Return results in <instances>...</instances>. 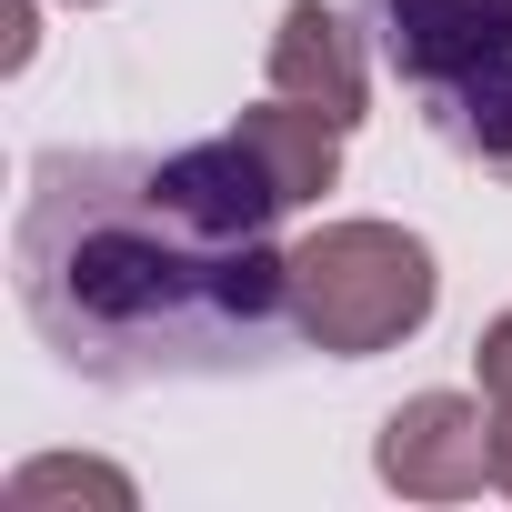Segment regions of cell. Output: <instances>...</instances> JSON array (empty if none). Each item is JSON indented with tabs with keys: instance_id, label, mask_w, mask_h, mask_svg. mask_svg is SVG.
I'll list each match as a JSON object with an SVG mask.
<instances>
[{
	"instance_id": "cell-1",
	"label": "cell",
	"mask_w": 512,
	"mask_h": 512,
	"mask_svg": "<svg viewBox=\"0 0 512 512\" xmlns=\"http://www.w3.org/2000/svg\"><path fill=\"white\" fill-rule=\"evenodd\" d=\"M282 211L241 131L191 151H51L11 221V282L81 382H221L292 322Z\"/></svg>"
},
{
	"instance_id": "cell-2",
	"label": "cell",
	"mask_w": 512,
	"mask_h": 512,
	"mask_svg": "<svg viewBox=\"0 0 512 512\" xmlns=\"http://www.w3.org/2000/svg\"><path fill=\"white\" fill-rule=\"evenodd\" d=\"M372 21L422 121L512 181V0H372Z\"/></svg>"
},
{
	"instance_id": "cell-3",
	"label": "cell",
	"mask_w": 512,
	"mask_h": 512,
	"mask_svg": "<svg viewBox=\"0 0 512 512\" xmlns=\"http://www.w3.org/2000/svg\"><path fill=\"white\" fill-rule=\"evenodd\" d=\"M442 302L432 241L402 221H322L292 251V332L332 362H372L392 342H412Z\"/></svg>"
},
{
	"instance_id": "cell-4",
	"label": "cell",
	"mask_w": 512,
	"mask_h": 512,
	"mask_svg": "<svg viewBox=\"0 0 512 512\" xmlns=\"http://www.w3.org/2000/svg\"><path fill=\"white\" fill-rule=\"evenodd\" d=\"M372 472L402 492V502H472L492 482V412L472 392H412L382 442H372Z\"/></svg>"
},
{
	"instance_id": "cell-5",
	"label": "cell",
	"mask_w": 512,
	"mask_h": 512,
	"mask_svg": "<svg viewBox=\"0 0 512 512\" xmlns=\"http://www.w3.org/2000/svg\"><path fill=\"white\" fill-rule=\"evenodd\" d=\"M272 91L282 101H312L342 131L362 121V51H352V31H342L332 0H292V11H282V31H272Z\"/></svg>"
},
{
	"instance_id": "cell-6",
	"label": "cell",
	"mask_w": 512,
	"mask_h": 512,
	"mask_svg": "<svg viewBox=\"0 0 512 512\" xmlns=\"http://www.w3.org/2000/svg\"><path fill=\"white\" fill-rule=\"evenodd\" d=\"M231 131H241V151H251V161L272 171V191H282L292 211H302V201H322V191L342 181V121H322L312 101H282V91H272L262 111H241Z\"/></svg>"
},
{
	"instance_id": "cell-7",
	"label": "cell",
	"mask_w": 512,
	"mask_h": 512,
	"mask_svg": "<svg viewBox=\"0 0 512 512\" xmlns=\"http://www.w3.org/2000/svg\"><path fill=\"white\" fill-rule=\"evenodd\" d=\"M41 502H111V512H131V472H111V462H21L11 472V512H41Z\"/></svg>"
},
{
	"instance_id": "cell-8",
	"label": "cell",
	"mask_w": 512,
	"mask_h": 512,
	"mask_svg": "<svg viewBox=\"0 0 512 512\" xmlns=\"http://www.w3.org/2000/svg\"><path fill=\"white\" fill-rule=\"evenodd\" d=\"M472 372H482V402H492V412H512V312H502V322H482Z\"/></svg>"
},
{
	"instance_id": "cell-9",
	"label": "cell",
	"mask_w": 512,
	"mask_h": 512,
	"mask_svg": "<svg viewBox=\"0 0 512 512\" xmlns=\"http://www.w3.org/2000/svg\"><path fill=\"white\" fill-rule=\"evenodd\" d=\"M0 31H11V41H0V61L21 71V61H31V0H11V11H0Z\"/></svg>"
},
{
	"instance_id": "cell-10",
	"label": "cell",
	"mask_w": 512,
	"mask_h": 512,
	"mask_svg": "<svg viewBox=\"0 0 512 512\" xmlns=\"http://www.w3.org/2000/svg\"><path fill=\"white\" fill-rule=\"evenodd\" d=\"M492 482L512 492V412H492Z\"/></svg>"
}]
</instances>
